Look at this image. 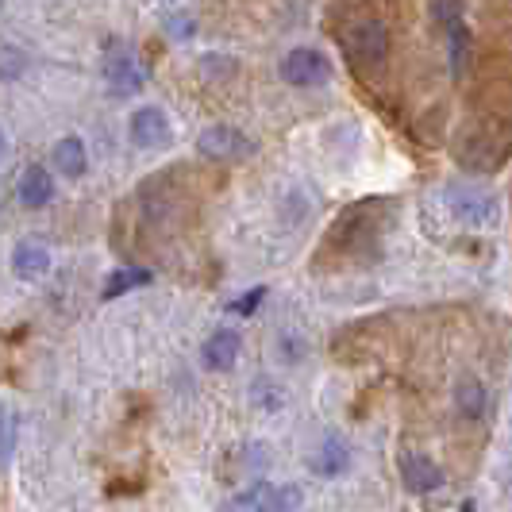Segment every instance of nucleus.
<instances>
[{
	"mask_svg": "<svg viewBox=\"0 0 512 512\" xmlns=\"http://www.w3.org/2000/svg\"><path fill=\"white\" fill-rule=\"evenodd\" d=\"M382 201H362V205H351L339 220L335 228L328 231V247L339 251V255H355L366 258V247H378L385 235V224L389 216L378 212Z\"/></svg>",
	"mask_w": 512,
	"mask_h": 512,
	"instance_id": "nucleus-1",
	"label": "nucleus"
},
{
	"mask_svg": "<svg viewBox=\"0 0 512 512\" xmlns=\"http://www.w3.org/2000/svg\"><path fill=\"white\" fill-rule=\"evenodd\" d=\"M455 158H459L462 170H470V174H493L509 158V131H497L493 124L478 131H466L459 139V147H455Z\"/></svg>",
	"mask_w": 512,
	"mask_h": 512,
	"instance_id": "nucleus-2",
	"label": "nucleus"
},
{
	"mask_svg": "<svg viewBox=\"0 0 512 512\" xmlns=\"http://www.w3.org/2000/svg\"><path fill=\"white\" fill-rule=\"evenodd\" d=\"M443 201L451 208V216H459L462 224H474V228H486L497 220V197L482 189V185H470V181H459V185H447L443 189Z\"/></svg>",
	"mask_w": 512,
	"mask_h": 512,
	"instance_id": "nucleus-3",
	"label": "nucleus"
},
{
	"mask_svg": "<svg viewBox=\"0 0 512 512\" xmlns=\"http://www.w3.org/2000/svg\"><path fill=\"white\" fill-rule=\"evenodd\" d=\"M332 58L316 47H297L282 58V81L293 89H320L332 81Z\"/></svg>",
	"mask_w": 512,
	"mask_h": 512,
	"instance_id": "nucleus-4",
	"label": "nucleus"
},
{
	"mask_svg": "<svg viewBox=\"0 0 512 512\" xmlns=\"http://www.w3.org/2000/svg\"><path fill=\"white\" fill-rule=\"evenodd\" d=\"M347 54L355 58V66H370V70H385L389 58V27L382 20H359L343 35Z\"/></svg>",
	"mask_w": 512,
	"mask_h": 512,
	"instance_id": "nucleus-5",
	"label": "nucleus"
},
{
	"mask_svg": "<svg viewBox=\"0 0 512 512\" xmlns=\"http://www.w3.org/2000/svg\"><path fill=\"white\" fill-rule=\"evenodd\" d=\"M305 505V489L301 486H270V482H258V486L235 493L228 501V509L243 512H293Z\"/></svg>",
	"mask_w": 512,
	"mask_h": 512,
	"instance_id": "nucleus-6",
	"label": "nucleus"
},
{
	"mask_svg": "<svg viewBox=\"0 0 512 512\" xmlns=\"http://www.w3.org/2000/svg\"><path fill=\"white\" fill-rule=\"evenodd\" d=\"M197 151L212 158V162H243L258 151L255 139L243 135L239 128H228V124H216V128H205L197 135Z\"/></svg>",
	"mask_w": 512,
	"mask_h": 512,
	"instance_id": "nucleus-7",
	"label": "nucleus"
},
{
	"mask_svg": "<svg viewBox=\"0 0 512 512\" xmlns=\"http://www.w3.org/2000/svg\"><path fill=\"white\" fill-rule=\"evenodd\" d=\"M104 81L116 97H131L147 85V70L139 66V54L131 47H116V51L104 54Z\"/></svg>",
	"mask_w": 512,
	"mask_h": 512,
	"instance_id": "nucleus-8",
	"label": "nucleus"
},
{
	"mask_svg": "<svg viewBox=\"0 0 512 512\" xmlns=\"http://www.w3.org/2000/svg\"><path fill=\"white\" fill-rule=\"evenodd\" d=\"M401 486L409 489L412 497H428V493H439L443 482H447V474H443V466L436 459H428V455H420V451H409V455H401Z\"/></svg>",
	"mask_w": 512,
	"mask_h": 512,
	"instance_id": "nucleus-9",
	"label": "nucleus"
},
{
	"mask_svg": "<svg viewBox=\"0 0 512 512\" xmlns=\"http://www.w3.org/2000/svg\"><path fill=\"white\" fill-rule=\"evenodd\" d=\"M128 135L139 151H162V147L170 143V120H166V112H162L158 104H143V108L131 116Z\"/></svg>",
	"mask_w": 512,
	"mask_h": 512,
	"instance_id": "nucleus-10",
	"label": "nucleus"
},
{
	"mask_svg": "<svg viewBox=\"0 0 512 512\" xmlns=\"http://www.w3.org/2000/svg\"><path fill=\"white\" fill-rule=\"evenodd\" d=\"M12 274L24 282H39L43 274H51V251L39 239H20L12 247Z\"/></svg>",
	"mask_w": 512,
	"mask_h": 512,
	"instance_id": "nucleus-11",
	"label": "nucleus"
},
{
	"mask_svg": "<svg viewBox=\"0 0 512 512\" xmlns=\"http://www.w3.org/2000/svg\"><path fill=\"white\" fill-rule=\"evenodd\" d=\"M308 466H312V474H320V478H343V474L351 470V447L339 436H328L312 451Z\"/></svg>",
	"mask_w": 512,
	"mask_h": 512,
	"instance_id": "nucleus-12",
	"label": "nucleus"
},
{
	"mask_svg": "<svg viewBox=\"0 0 512 512\" xmlns=\"http://www.w3.org/2000/svg\"><path fill=\"white\" fill-rule=\"evenodd\" d=\"M239 351H243V335L231 332V328H220V332L208 335L205 343V366L208 370H231L239 362Z\"/></svg>",
	"mask_w": 512,
	"mask_h": 512,
	"instance_id": "nucleus-13",
	"label": "nucleus"
},
{
	"mask_svg": "<svg viewBox=\"0 0 512 512\" xmlns=\"http://www.w3.org/2000/svg\"><path fill=\"white\" fill-rule=\"evenodd\" d=\"M51 158H54V170H58L62 178H70V181L85 178V170H89V151H85V143H81L77 135L58 139V143H54V151H51Z\"/></svg>",
	"mask_w": 512,
	"mask_h": 512,
	"instance_id": "nucleus-14",
	"label": "nucleus"
},
{
	"mask_svg": "<svg viewBox=\"0 0 512 512\" xmlns=\"http://www.w3.org/2000/svg\"><path fill=\"white\" fill-rule=\"evenodd\" d=\"M16 193H20V201L27 208H43L51 205L54 197V178L47 166H27L24 174H20V185H16Z\"/></svg>",
	"mask_w": 512,
	"mask_h": 512,
	"instance_id": "nucleus-15",
	"label": "nucleus"
},
{
	"mask_svg": "<svg viewBox=\"0 0 512 512\" xmlns=\"http://www.w3.org/2000/svg\"><path fill=\"white\" fill-rule=\"evenodd\" d=\"M447 31V66H451V77L459 81L466 70H470V58H474V39H470V27L455 20V24L443 27Z\"/></svg>",
	"mask_w": 512,
	"mask_h": 512,
	"instance_id": "nucleus-16",
	"label": "nucleus"
},
{
	"mask_svg": "<svg viewBox=\"0 0 512 512\" xmlns=\"http://www.w3.org/2000/svg\"><path fill=\"white\" fill-rule=\"evenodd\" d=\"M455 412H459L462 420H470V424H478L482 416L489 412V393L486 385L478 382V378H462L455 385Z\"/></svg>",
	"mask_w": 512,
	"mask_h": 512,
	"instance_id": "nucleus-17",
	"label": "nucleus"
},
{
	"mask_svg": "<svg viewBox=\"0 0 512 512\" xmlns=\"http://www.w3.org/2000/svg\"><path fill=\"white\" fill-rule=\"evenodd\" d=\"M151 282H154V274L151 270H143V266L112 270L101 289V301H116V297H124V293H131V289H143V285H151Z\"/></svg>",
	"mask_w": 512,
	"mask_h": 512,
	"instance_id": "nucleus-18",
	"label": "nucleus"
},
{
	"mask_svg": "<svg viewBox=\"0 0 512 512\" xmlns=\"http://www.w3.org/2000/svg\"><path fill=\"white\" fill-rule=\"evenodd\" d=\"M20 443V412L0 405V466H8Z\"/></svg>",
	"mask_w": 512,
	"mask_h": 512,
	"instance_id": "nucleus-19",
	"label": "nucleus"
},
{
	"mask_svg": "<svg viewBox=\"0 0 512 512\" xmlns=\"http://www.w3.org/2000/svg\"><path fill=\"white\" fill-rule=\"evenodd\" d=\"M27 74V54L12 43H0V81H20Z\"/></svg>",
	"mask_w": 512,
	"mask_h": 512,
	"instance_id": "nucleus-20",
	"label": "nucleus"
},
{
	"mask_svg": "<svg viewBox=\"0 0 512 512\" xmlns=\"http://www.w3.org/2000/svg\"><path fill=\"white\" fill-rule=\"evenodd\" d=\"M251 393H255V405L266 412H278L285 405V393L282 385H274L270 378H258L255 385H251Z\"/></svg>",
	"mask_w": 512,
	"mask_h": 512,
	"instance_id": "nucleus-21",
	"label": "nucleus"
},
{
	"mask_svg": "<svg viewBox=\"0 0 512 512\" xmlns=\"http://www.w3.org/2000/svg\"><path fill=\"white\" fill-rule=\"evenodd\" d=\"M308 355V343H305V335H297V332H285L278 335V359L285 362V366H297V362Z\"/></svg>",
	"mask_w": 512,
	"mask_h": 512,
	"instance_id": "nucleus-22",
	"label": "nucleus"
},
{
	"mask_svg": "<svg viewBox=\"0 0 512 512\" xmlns=\"http://www.w3.org/2000/svg\"><path fill=\"white\" fill-rule=\"evenodd\" d=\"M462 12H466V4H462V0H432V4H428V16H432L439 27L462 20Z\"/></svg>",
	"mask_w": 512,
	"mask_h": 512,
	"instance_id": "nucleus-23",
	"label": "nucleus"
},
{
	"mask_svg": "<svg viewBox=\"0 0 512 512\" xmlns=\"http://www.w3.org/2000/svg\"><path fill=\"white\" fill-rule=\"evenodd\" d=\"M262 301H266V285H255L251 293H243V297L231 301V312H235V316H255Z\"/></svg>",
	"mask_w": 512,
	"mask_h": 512,
	"instance_id": "nucleus-24",
	"label": "nucleus"
},
{
	"mask_svg": "<svg viewBox=\"0 0 512 512\" xmlns=\"http://www.w3.org/2000/svg\"><path fill=\"white\" fill-rule=\"evenodd\" d=\"M170 35H174V39H189V35H193V20H189V16H174V20H170Z\"/></svg>",
	"mask_w": 512,
	"mask_h": 512,
	"instance_id": "nucleus-25",
	"label": "nucleus"
},
{
	"mask_svg": "<svg viewBox=\"0 0 512 512\" xmlns=\"http://www.w3.org/2000/svg\"><path fill=\"white\" fill-rule=\"evenodd\" d=\"M4 158H8V135L0 131V162H4Z\"/></svg>",
	"mask_w": 512,
	"mask_h": 512,
	"instance_id": "nucleus-26",
	"label": "nucleus"
},
{
	"mask_svg": "<svg viewBox=\"0 0 512 512\" xmlns=\"http://www.w3.org/2000/svg\"><path fill=\"white\" fill-rule=\"evenodd\" d=\"M4 205H8V185L0 181V212H4Z\"/></svg>",
	"mask_w": 512,
	"mask_h": 512,
	"instance_id": "nucleus-27",
	"label": "nucleus"
}]
</instances>
